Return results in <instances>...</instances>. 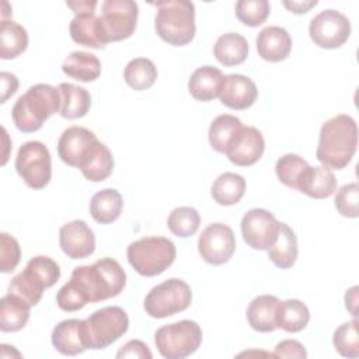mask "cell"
I'll list each match as a JSON object with an SVG mask.
<instances>
[{
  "label": "cell",
  "instance_id": "cell-41",
  "mask_svg": "<svg viewBox=\"0 0 359 359\" xmlns=\"http://www.w3.org/2000/svg\"><path fill=\"white\" fill-rule=\"evenodd\" d=\"M21 258V248L18 241L7 234H0V271L3 273H8L15 269Z\"/></svg>",
  "mask_w": 359,
  "mask_h": 359
},
{
  "label": "cell",
  "instance_id": "cell-29",
  "mask_svg": "<svg viewBox=\"0 0 359 359\" xmlns=\"http://www.w3.org/2000/svg\"><path fill=\"white\" fill-rule=\"evenodd\" d=\"M123 199L122 195L114 188H105L93 195L90 202V213L93 219L100 224H108L115 222L122 212Z\"/></svg>",
  "mask_w": 359,
  "mask_h": 359
},
{
  "label": "cell",
  "instance_id": "cell-23",
  "mask_svg": "<svg viewBox=\"0 0 359 359\" xmlns=\"http://www.w3.org/2000/svg\"><path fill=\"white\" fill-rule=\"evenodd\" d=\"M223 79L224 76L220 69L215 66H202L191 74L188 90L191 95L198 101H212L213 98L219 97Z\"/></svg>",
  "mask_w": 359,
  "mask_h": 359
},
{
  "label": "cell",
  "instance_id": "cell-8",
  "mask_svg": "<svg viewBox=\"0 0 359 359\" xmlns=\"http://www.w3.org/2000/svg\"><path fill=\"white\" fill-rule=\"evenodd\" d=\"M202 342V330L198 323L181 320L160 327L154 334V344L161 356L184 359L194 353Z\"/></svg>",
  "mask_w": 359,
  "mask_h": 359
},
{
  "label": "cell",
  "instance_id": "cell-17",
  "mask_svg": "<svg viewBox=\"0 0 359 359\" xmlns=\"http://www.w3.org/2000/svg\"><path fill=\"white\" fill-rule=\"evenodd\" d=\"M62 251L72 259L90 257L95 250V236L84 220H72L59 230Z\"/></svg>",
  "mask_w": 359,
  "mask_h": 359
},
{
  "label": "cell",
  "instance_id": "cell-4",
  "mask_svg": "<svg viewBox=\"0 0 359 359\" xmlns=\"http://www.w3.org/2000/svg\"><path fill=\"white\" fill-rule=\"evenodd\" d=\"M157 35L172 46L188 45L195 36V6L188 0H163L154 3Z\"/></svg>",
  "mask_w": 359,
  "mask_h": 359
},
{
  "label": "cell",
  "instance_id": "cell-21",
  "mask_svg": "<svg viewBox=\"0 0 359 359\" xmlns=\"http://www.w3.org/2000/svg\"><path fill=\"white\" fill-rule=\"evenodd\" d=\"M257 50L264 60H285L292 50V38L289 32L282 27H265L257 36Z\"/></svg>",
  "mask_w": 359,
  "mask_h": 359
},
{
  "label": "cell",
  "instance_id": "cell-3",
  "mask_svg": "<svg viewBox=\"0 0 359 359\" xmlns=\"http://www.w3.org/2000/svg\"><path fill=\"white\" fill-rule=\"evenodd\" d=\"M60 104L59 88L39 83L31 86L18 97L11 109V118L18 130L24 133L36 132L50 115L60 111Z\"/></svg>",
  "mask_w": 359,
  "mask_h": 359
},
{
  "label": "cell",
  "instance_id": "cell-24",
  "mask_svg": "<svg viewBox=\"0 0 359 359\" xmlns=\"http://www.w3.org/2000/svg\"><path fill=\"white\" fill-rule=\"evenodd\" d=\"M279 299L272 294H261L252 299L247 309V320L258 332H272L278 328L276 313Z\"/></svg>",
  "mask_w": 359,
  "mask_h": 359
},
{
  "label": "cell",
  "instance_id": "cell-47",
  "mask_svg": "<svg viewBox=\"0 0 359 359\" xmlns=\"http://www.w3.org/2000/svg\"><path fill=\"white\" fill-rule=\"evenodd\" d=\"M67 7H70L74 14H81V13H90V11H95L97 7V1L95 0H77V1H66Z\"/></svg>",
  "mask_w": 359,
  "mask_h": 359
},
{
  "label": "cell",
  "instance_id": "cell-31",
  "mask_svg": "<svg viewBox=\"0 0 359 359\" xmlns=\"http://www.w3.org/2000/svg\"><path fill=\"white\" fill-rule=\"evenodd\" d=\"M213 53L224 66H236L243 63L248 56V42L237 32H227L217 38Z\"/></svg>",
  "mask_w": 359,
  "mask_h": 359
},
{
  "label": "cell",
  "instance_id": "cell-20",
  "mask_svg": "<svg viewBox=\"0 0 359 359\" xmlns=\"http://www.w3.org/2000/svg\"><path fill=\"white\" fill-rule=\"evenodd\" d=\"M52 345L57 352L67 356H74L88 349L84 338L83 320L69 318L60 321L52 331Z\"/></svg>",
  "mask_w": 359,
  "mask_h": 359
},
{
  "label": "cell",
  "instance_id": "cell-44",
  "mask_svg": "<svg viewBox=\"0 0 359 359\" xmlns=\"http://www.w3.org/2000/svg\"><path fill=\"white\" fill-rule=\"evenodd\" d=\"M273 356L275 358H306L307 352L304 349V346L296 341V339H285L280 341L273 351Z\"/></svg>",
  "mask_w": 359,
  "mask_h": 359
},
{
  "label": "cell",
  "instance_id": "cell-37",
  "mask_svg": "<svg viewBox=\"0 0 359 359\" xmlns=\"http://www.w3.org/2000/svg\"><path fill=\"white\" fill-rule=\"evenodd\" d=\"M201 224V216L196 209L191 206H180L175 208L168 219H167V227L172 234L177 237H191L195 234Z\"/></svg>",
  "mask_w": 359,
  "mask_h": 359
},
{
  "label": "cell",
  "instance_id": "cell-2",
  "mask_svg": "<svg viewBox=\"0 0 359 359\" xmlns=\"http://www.w3.org/2000/svg\"><path fill=\"white\" fill-rule=\"evenodd\" d=\"M358 147V126L352 116L339 114L325 121L320 129L317 160L327 168H345Z\"/></svg>",
  "mask_w": 359,
  "mask_h": 359
},
{
  "label": "cell",
  "instance_id": "cell-40",
  "mask_svg": "<svg viewBox=\"0 0 359 359\" xmlns=\"http://www.w3.org/2000/svg\"><path fill=\"white\" fill-rule=\"evenodd\" d=\"M271 13L266 0H240L236 3V17L248 27L264 24Z\"/></svg>",
  "mask_w": 359,
  "mask_h": 359
},
{
  "label": "cell",
  "instance_id": "cell-42",
  "mask_svg": "<svg viewBox=\"0 0 359 359\" xmlns=\"http://www.w3.org/2000/svg\"><path fill=\"white\" fill-rule=\"evenodd\" d=\"M358 194L359 187L356 182L345 184L335 195V208L345 217H358Z\"/></svg>",
  "mask_w": 359,
  "mask_h": 359
},
{
  "label": "cell",
  "instance_id": "cell-32",
  "mask_svg": "<svg viewBox=\"0 0 359 359\" xmlns=\"http://www.w3.org/2000/svg\"><path fill=\"white\" fill-rule=\"evenodd\" d=\"M28 46V34L22 25L13 20H1L0 25V57L14 59Z\"/></svg>",
  "mask_w": 359,
  "mask_h": 359
},
{
  "label": "cell",
  "instance_id": "cell-10",
  "mask_svg": "<svg viewBox=\"0 0 359 359\" xmlns=\"http://www.w3.org/2000/svg\"><path fill=\"white\" fill-rule=\"evenodd\" d=\"M15 170L29 188H45L52 177V158L48 147L38 140L21 144L15 157Z\"/></svg>",
  "mask_w": 359,
  "mask_h": 359
},
{
  "label": "cell",
  "instance_id": "cell-28",
  "mask_svg": "<svg viewBox=\"0 0 359 359\" xmlns=\"http://www.w3.org/2000/svg\"><path fill=\"white\" fill-rule=\"evenodd\" d=\"M79 168L84 178L91 182L107 180L114 170V157L111 150L104 143L97 140Z\"/></svg>",
  "mask_w": 359,
  "mask_h": 359
},
{
  "label": "cell",
  "instance_id": "cell-18",
  "mask_svg": "<svg viewBox=\"0 0 359 359\" xmlns=\"http://www.w3.org/2000/svg\"><path fill=\"white\" fill-rule=\"evenodd\" d=\"M258 97L255 83L244 74H227L223 79L222 90L219 94L220 102L231 109H247Z\"/></svg>",
  "mask_w": 359,
  "mask_h": 359
},
{
  "label": "cell",
  "instance_id": "cell-25",
  "mask_svg": "<svg viewBox=\"0 0 359 359\" xmlns=\"http://www.w3.org/2000/svg\"><path fill=\"white\" fill-rule=\"evenodd\" d=\"M62 70L65 74H67L74 80L88 83L100 77L101 62L94 53L84 52V50H74L63 60Z\"/></svg>",
  "mask_w": 359,
  "mask_h": 359
},
{
  "label": "cell",
  "instance_id": "cell-39",
  "mask_svg": "<svg viewBox=\"0 0 359 359\" xmlns=\"http://www.w3.org/2000/svg\"><path fill=\"white\" fill-rule=\"evenodd\" d=\"M332 344L337 352L344 358L359 356V337H358V320H352L339 325L332 337Z\"/></svg>",
  "mask_w": 359,
  "mask_h": 359
},
{
  "label": "cell",
  "instance_id": "cell-33",
  "mask_svg": "<svg viewBox=\"0 0 359 359\" xmlns=\"http://www.w3.org/2000/svg\"><path fill=\"white\" fill-rule=\"evenodd\" d=\"M212 198L222 206H230L243 198L245 192V180L236 172L220 174L212 184Z\"/></svg>",
  "mask_w": 359,
  "mask_h": 359
},
{
  "label": "cell",
  "instance_id": "cell-22",
  "mask_svg": "<svg viewBox=\"0 0 359 359\" xmlns=\"http://www.w3.org/2000/svg\"><path fill=\"white\" fill-rule=\"evenodd\" d=\"M296 189L310 198L324 199L337 191V178L334 172L324 165H309L300 177Z\"/></svg>",
  "mask_w": 359,
  "mask_h": 359
},
{
  "label": "cell",
  "instance_id": "cell-6",
  "mask_svg": "<svg viewBox=\"0 0 359 359\" xmlns=\"http://www.w3.org/2000/svg\"><path fill=\"white\" fill-rule=\"evenodd\" d=\"M175 244L165 237H143L128 245L126 257L132 268L142 276H157L174 262Z\"/></svg>",
  "mask_w": 359,
  "mask_h": 359
},
{
  "label": "cell",
  "instance_id": "cell-46",
  "mask_svg": "<svg viewBox=\"0 0 359 359\" xmlns=\"http://www.w3.org/2000/svg\"><path fill=\"white\" fill-rule=\"evenodd\" d=\"M282 3H283V6H285L289 11H292V13H294V14H304V13H307L311 7L317 6L318 1H317V0H303V1H294V0L289 1V0H283Z\"/></svg>",
  "mask_w": 359,
  "mask_h": 359
},
{
  "label": "cell",
  "instance_id": "cell-19",
  "mask_svg": "<svg viewBox=\"0 0 359 359\" xmlns=\"http://www.w3.org/2000/svg\"><path fill=\"white\" fill-rule=\"evenodd\" d=\"M72 39L83 46L93 49H102L108 42L101 25L100 17L95 11L76 14L69 25Z\"/></svg>",
  "mask_w": 359,
  "mask_h": 359
},
{
  "label": "cell",
  "instance_id": "cell-45",
  "mask_svg": "<svg viewBox=\"0 0 359 359\" xmlns=\"http://www.w3.org/2000/svg\"><path fill=\"white\" fill-rule=\"evenodd\" d=\"M0 81H1V98H0V102L4 104L8 100V97H11L17 91V88H18V79L13 73L1 72L0 73Z\"/></svg>",
  "mask_w": 359,
  "mask_h": 359
},
{
  "label": "cell",
  "instance_id": "cell-38",
  "mask_svg": "<svg viewBox=\"0 0 359 359\" xmlns=\"http://www.w3.org/2000/svg\"><path fill=\"white\" fill-rule=\"evenodd\" d=\"M309 165H310V164H309L303 157H300V156H297V154L287 153V154L282 156V157L276 161L275 172H276L278 180H279L283 185L296 189L300 177L303 175L304 170H306Z\"/></svg>",
  "mask_w": 359,
  "mask_h": 359
},
{
  "label": "cell",
  "instance_id": "cell-27",
  "mask_svg": "<svg viewBox=\"0 0 359 359\" xmlns=\"http://www.w3.org/2000/svg\"><path fill=\"white\" fill-rule=\"evenodd\" d=\"M31 304L15 294L7 293L0 299V330L15 332L24 328L29 320Z\"/></svg>",
  "mask_w": 359,
  "mask_h": 359
},
{
  "label": "cell",
  "instance_id": "cell-13",
  "mask_svg": "<svg viewBox=\"0 0 359 359\" xmlns=\"http://www.w3.org/2000/svg\"><path fill=\"white\" fill-rule=\"evenodd\" d=\"M279 230L280 222L266 209H251L241 219L243 238L254 250H268L276 241Z\"/></svg>",
  "mask_w": 359,
  "mask_h": 359
},
{
  "label": "cell",
  "instance_id": "cell-48",
  "mask_svg": "<svg viewBox=\"0 0 359 359\" xmlns=\"http://www.w3.org/2000/svg\"><path fill=\"white\" fill-rule=\"evenodd\" d=\"M356 304H358V286H353L349 290H346V293H345V306L352 313L353 317L358 316Z\"/></svg>",
  "mask_w": 359,
  "mask_h": 359
},
{
  "label": "cell",
  "instance_id": "cell-30",
  "mask_svg": "<svg viewBox=\"0 0 359 359\" xmlns=\"http://www.w3.org/2000/svg\"><path fill=\"white\" fill-rule=\"evenodd\" d=\"M57 88L62 97L60 116L66 119H77L88 112L91 107V95L86 88L72 83H60Z\"/></svg>",
  "mask_w": 359,
  "mask_h": 359
},
{
  "label": "cell",
  "instance_id": "cell-1",
  "mask_svg": "<svg viewBox=\"0 0 359 359\" xmlns=\"http://www.w3.org/2000/svg\"><path fill=\"white\" fill-rule=\"evenodd\" d=\"M86 303H97L118 296L126 285V273L112 258H101L93 265L76 266L69 280Z\"/></svg>",
  "mask_w": 359,
  "mask_h": 359
},
{
  "label": "cell",
  "instance_id": "cell-7",
  "mask_svg": "<svg viewBox=\"0 0 359 359\" xmlns=\"http://www.w3.org/2000/svg\"><path fill=\"white\" fill-rule=\"evenodd\" d=\"M84 338L88 349H104L118 341L129 328V318L123 309L108 306L94 311L86 320Z\"/></svg>",
  "mask_w": 359,
  "mask_h": 359
},
{
  "label": "cell",
  "instance_id": "cell-36",
  "mask_svg": "<svg viewBox=\"0 0 359 359\" xmlns=\"http://www.w3.org/2000/svg\"><path fill=\"white\" fill-rule=\"evenodd\" d=\"M123 79L133 90L143 91L154 84L157 79V69L150 59L136 57L125 66Z\"/></svg>",
  "mask_w": 359,
  "mask_h": 359
},
{
  "label": "cell",
  "instance_id": "cell-9",
  "mask_svg": "<svg viewBox=\"0 0 359 359\" xmlns=\"http://www.w3.org/2000/svg\"><path fill=\"white\" fill-rule=\"evenodd\" d=\"M192 292L187 282L171 278L151 287L144 299V310L153 318H165L187 310Z\"/></svg>",
  "mask_w": 359,
  "mask_h": 359
},
{
  "label": "cell",
  "instance_id": "cell-34",
  "mask_svg": "<svg viewBox=\"0 0 359 359\" xmlns=\"http://www.w3.org/2000/svg\"><path fill=\"white\" fill-rule=\"evenodd\" d=\"M309 320L310 311L303 302L297 299L279 302L276 313L278 328H282L286 332H299L306 328Z\"/></svg>",
  "mask_w": 359,
  "mask_h": 359
},
{
  "label": "cell",
  "instance_id": "cell-11",
  "mask_svg": "<svg viewBox=\"0 0 359 359\" xmlns=\"http://www.w3.org/2000/svg\"><path fill=\"white\" fill-rule=\"evenodd\" d=\"M139 8L133 0H105L101 4V25L108 42L123 41L136 29Z\"/></svg>",
  "mask_w": 359,
  "mask_h": 359
},
{
  "label": "cell",
  "instance_id": "cell-5",
  "mask_svg": "<svg viewBox=\"0 0 359 359\" xmlns=\"http://www.w3.org/2000/svg\"><path fill=\"white\" fill-rule=\"evenodd\" d=\"M60 278V266L56 261L45 255H36L27 262L24 271L17 273L10 285L8 293L35 306L39 303L45 289L52 287Z\"/></svg>",
  "mask_w": 359,
  "mask_h": 359
},
{
  "label": "cell",
  "instance_id": "cell-15",
  "mask_svg": "<svg viewBox=\"0 0 359 359\" xmlns=\"http://www.w3.org/2000/svg\"><path fill=\"white\" fill-rule=\"evenodd\" d=\"M94 132L83 126H70L59 137L57 154L63 163L70 167H80L84 158L97 143Z\"/></svg>",
  "mask_w": 359,
  "mask_h": 359
},
{
  "label": "cell",
  "instance_id": "cell-14",
  "mask_svg": "<svg viewBox=\"0 0 359 359\" xmlns=\"http://www.w3.org/2000/svg\"><path fill=\"white\" fill-rule=\"evenodd\" d=\"M236 237L233 230L223 223L205 227L198 238V251L203 261L212 265L226 264L234 254Z\"/></svg>",
  "mask_w": 359,
  "mask_h": 359
},
{
  "label": "cell",
  "instance_id": "cell-12",
  "mask_svg": "<svg viewBox=\"0 0 359 359\" xmlns=\"http://www.w3.org/2000/svg\"><path fill=\"white\" fill-rule=\"evenodd\" d=\"M309 34L317 46L323 49H335L348 41L351 35V22L346 15L337 10H324L310 21Z\"/></svg>",
  "mask_w": 359,
  "mask_h": 359
},
{
  "label": "cell",
  "instance_id": "cell-35",
  "mask_svg": "<svg viewBox=\"0 0 359 359\" xmlns=\"http://www.w3.org/2000/svg\"><path fill=\"white\" fill-rule=\"evenodd\" d=\"M244 125L241 121L230 114L219 115L213 119L209 128V143L213 150L226 153L229 144Z\"/></svg>",
  "mask_w": 359,
  "mask_h": 359
},
{
  "label": "cell",
  "instance_id": "cell-26",
  "mask_svg": "<svg viewBox=\"0 0 359 359\" xmlns=\"http://www.w3.org/2000/svg\"><path fill=\"white\" fill-rule=\"evenodd\" d=\"M297 254V237L293 229L286 223H280L278 238L268 248V258L275 266L280 269H289L294 265Z\"/></svg>",
  "mask_w": 359,
  "mask_h": 359
},
{
  "label": "cell",
  "instance_id": "cell-43",
  "mask_svg": "<svg viewBox=\"0 0 359 359\" xmlns=\"http://www.w3.org/2000/svg\"><path fill=\"white\" fill-rule=\"evenodd\" d=\"M116 358H140V359H151L153 355L149 346L140 339H130L116 352Z\"/></svg>",
  "mask_w": 359,
  "mask_h": 359
},
{
  "label": "cell",
  "instance_id": "cell-16",
  "mask_svg": "<svg viewBox=\"0 0 359 359\" xmlns=\"http://www.w3.org/2000/svg\"><path fill=\"white\" fill-rule=\"evenodd\" d=\"M265 142L262 133L254 126H243L226 150L227 158L238 165L248 167L255 164L264 154Z\"/></svg>",
  "mask_w": 359,
  "mask_h": 359
}]
</instances>
